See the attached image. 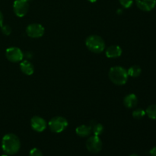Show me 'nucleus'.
Returning <instances> with one entry per match:
<instances>
[{"label":"nucleus","mask_w":156,"mask_h":156,"mask_svg":"<svg viewBox=\"0 0 156 156\" xmlns=\"http://www.w3.org/2000/svg\"><path fill=\"white\" fill-rule=\"evenodd\" d=\"M2 148L6 155H15L21 149L19 138L14 133H7L2 140Z\"/></svg>","instance_id":"obj_1"},{"label":"nucleus","mask_w":156,"mask_h":156,"mask_svg":"<svg viewBox=\"0 0 156 156\" xmlns=\"http://www.w3.org/2000/svg\"><path fill=\"white\" fill-rule=\"evenodd\" d=\"M108 76L110 80L117 85H125L129 78L127 70L120 66L111 67L108 73Z\"/></svg>","instance_id":"obj_2"},{"label":"nucleus","mask_w":156,"mask_h":156,"mask_svg":"<svg viewBox=\"0 0 156 156\" xmlns=\"http://www.w3.org/2000/svg\"><path fill=\"white\" fill-rule=\"evenodd\" d=\"M87 48L94 53H100L105 50V42L101 37L98 35H91L85 40Z\"/></svg>","instance_id":"obj_3"},{"label":"nucleus","mask_w":156,"mask_h":156,"mask_svg":"<svg viewBox=\"0 0 156 156\" xmlns=\"http://www.w3.org/2000/svg\"><path fill=\"white\" fill-rule=\"evenodd\" d=\"M68 120L63 117H54L49 121L48 126L50 130L55 133H60L68 126Z\"/></svg>","instance_id":"obj_4"},{"label":"nucleus","mask_w":156,"mask_h":156,"mask_svg":"<svg viewBox=\"0 0 156 156\" xmlns=\"http://www.w3.org/2000/svg\"><path fill=\"white\" fill-rule=\"evenodd\" d=\"M102 141L100 137L98 136H91L86 141V148L88 152L91 153H98L102 149Z\"/></svg>","instance_id":"obj_5"},{"label":"nucleus","mask_w":156,"mask_h":156,"mask_svg":"<svg viewBox=\"0 0 156 156\" xmlns=\"http://www.w3.org/2000/svg\"><path fill=\"white\" fill-rule=\"evenodd\" d=\"M5 56L10 62H18L24 59V53L18 47H11L5 50Z\"/></svg>","instance_id":"obj_6"},{"label":"nucleus","mask_w":156,"mask_h":156,"mask_svg":"<svg viewBox=\"0 0 156 156\" xmlns=\"http://www.w3.org/2000/svg\"><path fill=\"white\" fill-rule=\"evenodd\" d=\"M45 33V28L38 23H32L26 27V34L31 38L41 37Z\"/></svg>","instance_id":"obj_7"},{"label":"nucleus","mask_w":156,"mask_h":156,"mask_svg":"<svg viewBox=\"0 0 156 156\" xmlns=\"http://www.w3.org/2000/svg\"><path fill=\"white\" fill-rule=\"evenodd\" d=\"M13 10L19 18L25 16L29 10V2L27 0H15L13 3Z\"/></svg>","instance_id":"obj_8"},{"label":"nucleus","mask_w":156,"mask_h":156,"mask_svg":"<svg viewBox=\"0 0 156 156\" xmlns=\"http://www.w3.org/2000/svg\"><path fill=\"white\" fill-rule=\"evenodd\" d=\"M30 126L34 131L42 133L47 129V121L39 116H34L30 120Z\"/></svg>","instance_id":"obj_9"},{"label":"nucleus","mask_w":156,"mask_h":156,"mask_svg":"<svg viewBox=\"0 0 156 156\" xmlns=\"http://www.w3.org/2000/svg\"><path fill=\"white\" fill-rule=\"evenodd\" d=\"M136 4L140 10L143 12H150L155 9L156 0H136Z\"/></svg>","instance_id":"obj_10"},{"label":"nucleus","mask_w":156,"mask_h":156,"mask_svg":"<svg viewBox=\"0 0 156 156\" xmlns=\"http://www.w3.org/2000/svg\"><path fill=\"white\" fill-rule=\"evenodd\" d=\"M123 50L121 47L118 45H111L106 49L105 55L108 58L114 59V58H118L122 55Z\"/></svg>","instance_id":"obj_11"},{"label":"nucleus","mask_w":156,"mask_h":156,"mask_svg":"<svg viewBox=\"0 0 156 156\" xmlns=\"http://www.w3.org/2000/svg\"><path fill=\"white\" fill-rule=\"evenodd\" d=\"M137 104H138V98L135 94H133V93L129 94L125 96L123 98V105L129 109L136 107Z\"/></svg>","instance_id":"obj_12"},{"label":"nucleus","mask_w":156,"mask_h":156,"mask_svg":"<svg viewBox=\"0 0 156 156\" xmlns=\"http://www.w3.org/2000/svg\"><path fill=\"white\" fill-rule=\"evenodd\" d=\"M20 69H21V71L27 76H31L34 72V67L33 64L27 59L21 61L20 64Z\"/></svg>","instance_id":"obj_13"},{"label":"nucleus","mask_w":156,"mask_h":156,"mask_svg":"<svg viewBox=\"0 0 156 156\" xmlns=\"http://www.w3.org/2000/svg\"><path fill=\"white\" fill-rule=\"evenodd\" d=\"M90 126L91 129V133L94 134V136H99L101 135L104 132V126L101 123H98L96 120H91L90 123Z\"/></svg>","instance_id":"obj_14"},{"label":"nucleus","mask_w":156,"mask_h":156,"mask_svg":"<svg viewBox=\"0 0 156 156\" xmlns=\"http://www.w3.org/2000/svg\"><path fill=\"white\" fill-rule=\"evenodd\" d=\"M76 133L80 137H87L91 135V129L90 126L87 125H81L76 129Z\"/></svg>","instance_id":"obj_15"},{"label":"nucleus","mask_w":156,"mask_h":156,"mask_svg":"<svg viewBox=\"0 0 156 156\" xmlns=\"http://www.w3.org/2000/svg\"><path fill=\"white\" fill-rule=\"evenodd\" d=\"M128 76L133 78H137L141 75L142 69L140 66L133 65L129 67L127 70Z\"/></svg>","instance_id":"obj_16"},{"label":"nucleus","mask_w":156,"mask_h":156,"mask_svg":"<svg viewBox=\"0 0 156 156\" xmlns=\"http://www.w3.org/2000/svg\"><path fill=\"white\" fill-rule=\"evenodd\" d=\"M146 114L148 117L153 120H156V105H149L146 110Z\"/></svg>","instance_id":"obj_17"},{"label":"nucleus","mask_w":156,"mask_h":156,"mask_svg":"<svg viewBox=\"0 0 156 156\" xmlns=\"http://www.w3.org/2000/svg\"><path fill=\"white\" fill-rule=\"evenodd\" d=\"M146 111H144L142 108H137L133 111V117L135 119L140 120V119L143 118L146 116Z\"/></svg>","instance_id":"obj_18"},{"label":"nucleus","mask_w":156,"mask_h":156,"mask_svg":"<svg viewBox=\"0 0 156 156\" xmlns=\"http://www.w3.org/2000/svg\"><path fill=\"white\" fill-rule=\"evenodd\" d=\"M119 2L124 9H129L133 4V0H119Z\"/></svg>","instance_id":"obj_19"},{"label":"nucleus","mask_w":156,"mask_h":156,"mask_svg":"<svg viewBox=\"0 0 156 156\" xmlns=\"http://www.w3.org/2000/svg\"><path fill=\"white\" fill-rule=\"evenodd\" d=\"M1 28L2 33L4 35H5V36H9V35H10L11 33H12V28H11L10 26L8 25V24L2 25Z\"/></svg>","instance_id":"obj_20"},{"label":"nucleus","mask_w":156,"mask_h":156,"mask_svg":"<svg viewBox=\"0 0 156 156\" xmlns=\"http://www.w3.org/2000/svg\"><path fill=\"white\" fill-rule=\"evenodd\" d=\"M29 156H43L42 152L37 148H33L29 152Z\"/></svg>","instance_id":"obj_21"},{"label":"nucleus","mask_w":156,"mask_h":156,"mask_svg":"<svg viewBox=\"0 0 156 156\" xmlns=\"http://www.w3.org/2000/svg\"><path fill=\"white\" fill-rule=\"evenodd\" d=\"M3 22H4V17H3L2 12L0 11V27L3 25Z\"/></svg>","instance_id":"obj_22"},{"label":"nucleus","mask_w":156,"mask_h":156,"mask_svg":"<svg viewBox=\"0 0 156 156\" xmlns=\"http://www.w3.org/2000/svg\"><path fill=\"white\" fill-rule=\"evenodd\" d=\"M150 155L151 156H156V146L152 148L150 150Z\"/></svg>","instance_id":"obj_23"},{"label":"nucleus","mask_w":156,"mask_h":156,"mask_svg":"<svg viewBox=\"0 0 156 156\" xmlns=\"http://www.w3.org/2000/svg\"><path fill=\"white\" fill-rule=\"evenodd\" d=\"M25 56H27V59H28V57H29V59H30V58L32 57V53H30V52H25V53H24V57Z\"/></svg>","instance_id":"obj_24"},{"label":"nucleus","mask_w":156,"mask_h":156,"mask_svg":"<svg viewBox=\"0 0 156 156\" xmlns=\"http://www.w3.org/2000/svg\"><path fill=\"white\" fill-rule=\"evenodd\" d=\"M88 2H96L98 1V0H88Z\"/></svg>","instance_id":"obj_25"},{"label":"nucleus","mask_w":156,"mask_h":156,"mask_svg":"<svg viewBox=\"0 0 156 156\" xmlns=\"http://www.w3.org/2000/svg\"><path fill=\"white\" fill-rule=\"evenodd\" d=\"M130 156H140V155H138L137 154H133V155H131Z\"/></svg>","instance_id":"obj_26"},{"label":"nucleus","mask_w":156,"mask_h":156,"mask_svg":"<svg viewBox=\"0 0 156 156\" xmlns=\"http://www.w3.org/2000/svg\"><path fill=\"white\" fill-rule=\"evenodd\" d=\"M2 156H9L8 155H2Z\"/></svg>","instance_id":"obj_27"}]
</instances>
